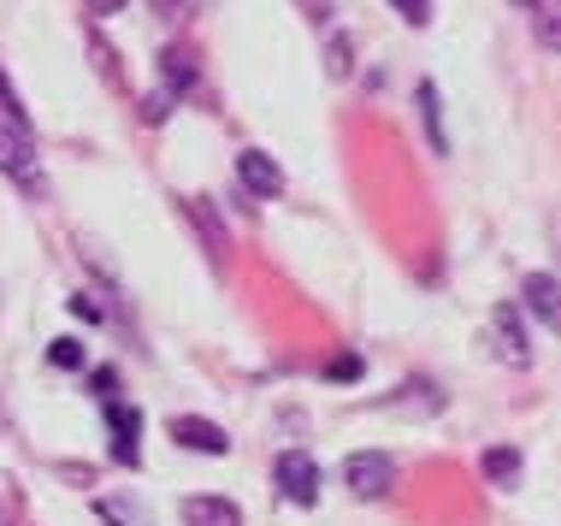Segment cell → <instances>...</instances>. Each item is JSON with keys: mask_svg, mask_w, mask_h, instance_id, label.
<instances>
[{"mask_svg": "<svg viewBox=\"0 0 561 526\" xmlns=\"http://www.w3.org/2000/svg\"><path fill=\"white\" fill-rule=\"evenodd\" d=\"M0 172H12V178H36V142H30V125H24V113L12 107V95L0 89Z\"/></svg>", "mask_w": 561, "mask_h": 526, "instance_id": "obj_1", "label": "cell"}, {"mask_svg": "<svg viewBox=\"0 0 561 526\" xmlns=\"http://www.w3.org/2000/svg\"><path fill=\"white\" fill-rule=\"evenodd\" d=\"M343 479L355 498H385L390 485H397V461L385 456V449H355V456L343 461Z\"/></svg>", "mask_w": 561, "mask_h": 526, "instance_id": "obj_2", "label": "cell"}, {"mask_svg": "<svg viewBox=\"0 0 561 526\" xmlns=\"http://www.w3.org/2000/svg\"><path fill=\"white\" fill-rule=\"evenodd\" d=\"M272 479H278V491L290 503H313V498H320V468H313V456H301V449H284V456L272 461Z\"/></svg>", "mask_w": 561, "mask_h": 526, "instance_id": "obj_3", "label": "cell"}, {"mask_svg": "<svg viewBox=\"0 0 561 526\" xmlns=\"http://www.w3.org/2000/svg\"><path fill=\"white\" fill-rule=\"evenodd\" d=\"M491 338H496V361H508V367H526L533 350H526V325H520V308L503 302L491 313Z\"/></svg>", "mask_w": 561, "mask_h": 526, "instance_id": "obj_4", "label": "cell"}, {"mask_svg": "<svg viewBox=\"0 0 561 526\" xmlns=\"http://www.w3.org/2000/svg\"><path fill=\"white\" fill-rule=\"evenodd\" d=\"M172 438L184 449H195V456H225V449H231V438H225L214 420H202V414H178L172 420Z\"/></svg>", "mask_w": 561, "mask_h": 526, "instance_id": "obj_5", "label": "cell"}, {"mask_svg": "<svg viewBox=\"0 0 561 526\" xmlns=\"http://www.w3.org/2000/svg\"><path fill=\"white\" fill-rule=\"evenodd\" d=\"M237 178H242V190H249V195H278V190H284L278 160L261 155V148H249V155L237 160Z\"/></svg>", "mask_w": 561, "mask_h": 526, "instance_id": "obj_6", "label": "cell"}, {"mask_svg": "<svg viewBox=\"0 0 561 526\" xmlns=\"http://www.w3.org/2000/svg\"><path fill=\"white\" fill-rule=\"evenodd\" d=\"M107 426H113V456L118 461H136L142 449H136V438H142V420H136L125 402H107Z\"/></svg>", "mask_w": 561, "mask_h": 526, "instance_id": "obj_7", "label": "cell"}, {"mask_svg": "<svg viewBox=\"0 0 561 526\" xmlns=\"http://www.w3.org/2000/svg\"><path fill=\"white\" fill-rule=\"evenodd\" d=\"M520 290H526V308H533L543 325H556V320H561V284H556L550 273H533V278L520 284Z\"/></svg>", "mask_w": 561, "mask_h": 526, "instance_id": "obj_8", "label": "cell"}, {"mask_svg": "<svg viewBox=\"0 0 561 526\" xmlns=\"http://www.w3.org/2000/svg\"><path fill=\"white\" fill-rule=\"evenodd\" d=\"M184 521L190 526H242L237 503H225V498H190L184 503Z\"/></svg>", "mask_w": 561, "mask_h": 526, "instance_id": "obj_9", "label": "cell"}, {"mask_svg": "<svg viewBox=\"0 0 561 526\" xmlns=\"http://www.w3.org/2000/svg\"><path fill=\"white\" fill-rule=\"evenodd\" d=\"M484 479L491 485H514L520 479V449H484Z\"/></svg>", "mask_w": 561, "mask_h": 526, "instance_id": "obj_10", "label": "cell"}, {"mask_svg": "<svg viewBox=\"0 0 561 526\" xmlns=\"http://www.w3.org/2000/svg\"><path fill=\"white\" fill-rule=\"evenodd\" d=\"M160 71H165V89H172V95L195 83V59H190L184 48H165V54H160Z\"/></svg>", "mask_w": 561, "mask_h": 526, "instance_id": "obj_11", "label": "cell"}, {"mask_svg": "<svg viewBox=\"0 0 561 526\" xmlns=\"http://www.w3.org/2000/svg\"><path fill=\"white\" fill-rule=\"evenodd\" d=\"M420 113H426L432 148H437V155H449V137H444V113H437V83H420Z\"/></svg>", "mask_w": 561, "mask_h": 526, "instance_id": "obj_12", "label": "cell"}, {"mask_svg": "<svg viewBox=\"0 0 561 526\" xmlns=\"http://www.w3.org/2000/svg\"><path fill=\"white\" fill-rule=\"evenodd\" d=\"M538 42H543V48H556V42H561V30H556V7H550V0H538Z\"/></svg>", "mask_w": 561, "mask_h": 526, "instance_id": "obj_13", "label": "cell"}, {"mask_svg": "<svg viewBox=\"0 0 561 526\" xmlns=\"http://www.w3.org/2000/svg\"><path fill=\"white\" fill-rule=\"evenodd\" d=\"M390 7H397L408 24H432V0H390Z\"/></svg>", "mask_w": 561, "mask_h": 526, "instance_id": "obj_14", "label": "cell"}, {"mask_svg": "<svg viewBox=\"0 0 561 526\" xmlns=\"http://www.w3.org/2000/svg\"><path fill=\"white\" fill-rule=\"evenodd\" d=\"M54 367H83V350H78L71 338H59V343H54Z\"/></svg>", "mask_w": 561, "mask_h": 526, "instance_id": "obj_15", "label": "cell"}, {"mask_svg": "<svg viewBox=\"0 0 561 526\" xmlns=\"http://www.w3.org/2000/svg\"><path fill=\"white\" fill-rule=\"evenodd\" d=\"M95 508H101V515H107L113 526H148L142 515H130V508H125V503H95Z\"/></svg>", "mask_w": 561, "mask_h": 526, "instance_id": "obj_16", "label": "cell"}, {"mask_svg": "<svg viewBox=\"0 0 561 526\" xmlns=\"http://www.w3.org/2000/svg\"><path fill=\"white\" fill-rule=\"evenodd\" d=\"M325 373H331V379H355V373H360V361H355V355H337Z\"/></svg>", "mask_w": 561, "mask_h": 526, "instance_id": "obj_17", "label": "cell"}, {"mask_svg": "<svg viewBox=\"0 0 561 526\" xmlns=\"http://www.w3.org/2000/svg\"><path fill=\"white\" fill-rule=\"evenodd\" d=\"M71 313H83V320H101V302H95V296H71Z\"/></svg>", "mask_w": 561, "mask_h": 526, "instance_id": "obj_18", "label": "cell"}, {"mask_svg": "<svg viewBox=\"0 0 561 526\" xmlns=\"http://www.w3.org/2000/svg\"><path fill=\"white\" fill-rule=\"evenodd\" d=\"M89 12H95V19H107V12H125V0H89Z\"/></svg>", "mask_w": 561, "mask_h": 526, "instance_id": "obj_19", "label": "cell"}, {"mask_svg": "<svg viewBox=\"0 0 561 526\" xmlns=\"http://www.w3.org/2000/svg\"><path fill=\"white\" fill-rule=\"evenodd\" d=\"M160 7H165V12H190L195 0H160Z\"/></svg>", "mask_w": 561, "mask_h": 526, "instance_id": "obj_20", "label": "cell"}, {"mask_svg": "<svg viewBox=\"0 0 561 526\" xmlns=\"http://www.w3.org/2000/svg\"><path fill=\"white\" fill-rule=\"evenodd\" d=\"M0 526H12V503H0Z\"/></svg>", "mask_w": 561, "mask_h": 526, "instance_id": "obj_21", "label": "cell"}, {"mask_svg": "<svg viewBox=\"0 0 561 526\" xmlns=\"http://www.w3.org/2000/svg\"><path fill=\"white\" fill-rule=\"evenodd\" d=\"M520 7H538V0H520Z\"/></svg>", "mask_w": 561, "mask_h": 526, "instance_id": "obj_22", "label": "cell"}]
</instances>
